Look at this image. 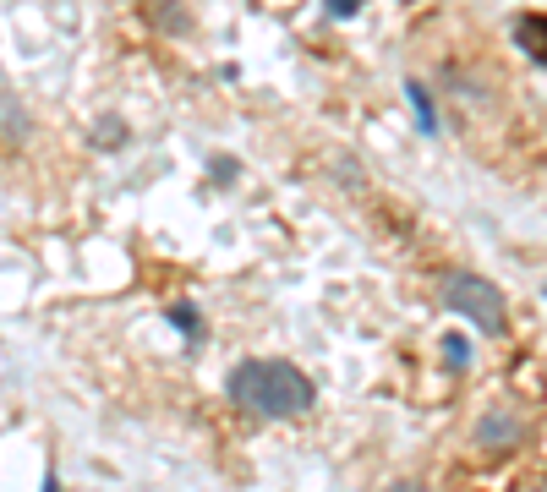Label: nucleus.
<instances>
[{
    "label": "nucleus",
    "mask_w": 547,
    "mask_h": 492,
    "mask_svg": "<svg viewBox=\"0 0 547 492\" xmlns=\"http://www.w3.org/2000/svg\"><path fill=\"white\" fill-rule=\"evenodd\" d=\"M323 6H329V17H356V11H362V0H323Z\"/></svg>",
    "instance_id": "nucleus-9"
},
{
    "label": "nucleus",
    "mask_w": 547,
    "mask_h": 492,
    "mask_svg": "<svg viewBox=\"0 0 547 492\" xmlns=\"http://www.w3.org/2000/svg\"><path fill=\"white\" fill-rule=\"evenodd\" d=\"M170 323H176L186 339H203V318H197V307H186V301H176V307H170Z\"/></svg>",
    "instance_id": "nucleus-6"
},
{
    "label": "nucleus",
    "mask_w": 547,
    "mask_h": 492,
    "mask_svg": "<svg viewBox=\"0 0 547 492\" xmlns=\"http://www.w3.org/2000/svg\"><path fill=\"white\" fill-rule=\"evenodd\" d=\"M520 438H526V421H520V416H509V410H487V416L476 421V443H482L487 454L515 449Z\"/></svg>",
    "instance_id": "nucleus-3"
},
{
    "label": "nucleus",
    "mask_w": 547,
    "mask_h": 492,
    "mask_svg": "<svg viewBox=\"0 0 547 492\" xmlns=\"http://www.w3.org/2000/svg\"><path fill=\"white\" fill-rule=\"evenodd\" d=\"M383 492H433V487H422V482H389Z\"/></svg>",
    "instance_id": "nucleus-10"
},
{
    "label": "nucleus",
    "mask_w": 547,
    "mask_h": 492,
    "mask_svg": "<svg viewBox=\"0 0 547 492\" xmlns=\"http://www.w3.org/2000/svg\"><path fill=\"white\" fill-rule=\"evenodd\" d=\"M515 44H520V50H526L537 66H547V17H520Z\"/></svg>",
    "instance_id": "nucleus-4"
},
{
    "label": "nucleus",
    "mask_w": 547,
    "mask_h": 492,
    "mask_svg": "<svg viewBox=\"0 0 547 492\" xmlns=\"http://www.w3.org/2000/svg\"><path fill=\"white\" fill-rule=\"evenodd\" d=\"M444 356L455 361V367H465V361H471V345H465V339L455 334V339H449V345H444Z\"/></svg>",
    "instance_id": "nucleus-8"
},
{
    "label": "nucleus",
    "mask_w": 547,
    "mask_h": 492,
    "mask_svg": "<svg viewBox=\"0 0 547 492\" xmlns=\"http://www.w3.org/2000/svg\"><path fill=\"white\" fill-rule=\"evenodd\" d=\"M93 143H126V126L121 121H104L99 132H93Z\"/></svg>",
    "instance_id": "nucleus-7"
},
{
    "label": "nucleus",
    "mask_w": 547,
    "mask_h": 492,
    "mask_svg": "<svg viewBox=\"0 0 547 492\" xmlns=\"http://www.w3.org/2000/svg\"><path fill=\"white\" fill-rule=\"evenodd\" d=\"M405 99H411V110H416V126H422L427 137H438V110H433V93H427V82H405Z\"/></svg>",
    "instance_id": "nucleus-5"
},
{
    "label": "nucleus",
    "mask_w": 547,
    "mask_h": 492,
    "mask_svg": "<svg viewBox=\"0 0 547 492\" xmlns=\"http://www.w3.org/2000/svg\"><path fill=\"white\" fill-rule=\"evenodd\" d=\"M542 290H547V285H542Z\"/></svg>",
    "instance_id": "nucleus-11"
},
{
    "label": "nucleus",
    "mask_w": 547,
    "mask_h": 492,
    "mask_svg": "<svg viewBox=\"0 0 547 492\" xmlns=\"http://www.w3.org/2000/svg\"><path fill=\"white\" fill-rule=\"evenodd\" d=\"M542 492H547V487H542Z\"/></svg>",
    "instance_id": "nucleus-12"
},
{
    "label": "nucleus",
    "mask_w": 547,
    "mask_h": 492,
    "mask_svg": "<svg viewBox=\"0 0 547 492\" xmlns=\"http://www.w3.org/2000/svg\"><path fill=\"white\" fill-rule=\"evenodd\" d=\"M230 400L252 416H269V421H290V416H307L318 405V389L301 367L279 356H252L230 372Z\"/></svg>",
    "instance_id": "nucleus-1"
},
{
    "label": "nucleus",
    "mask_w": 547,
    "mask_h": 492,
    "mask_svg": "<svg viewBox=\"0 0 547 492\" xmlns=\"http://www.w3.org/2000/svg\"><path fill=\"white\" fill-rule=\"evenodd\" d=\"M444 301L460 312L465 323H476V334H504V290L493 285L487 274H471V268H460V274L444 279Z\"/></svg>",
    "instance_id": "nucleus-2"
}]
</instances>
